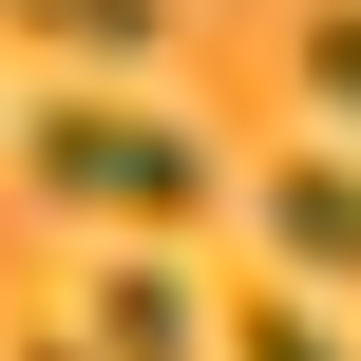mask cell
Wrapping results in <instances>:
<instances>
[{
  "mask_svg": "<svg viewBox=\"0 0 361 361\" xmlns=\"http://www.w3.org/2000/svg\"><path fill=\"white\" fill-rule=\"evenodd\" d=\"M19 361H95V343H57V324H38V343H19Z\"/></svg>",
  "mask_w": 361,
  "mask_h": 361,
  "instance_id": "obj_7",
  "label": "cell"
},
{
  "mask_svg": "<svg viewBox=\"0 0 361 361\" xmlns=\"http://www.w3.org/2000/svg\"><path fill=\"white\" fill-rule=\"evenodd\" d=\"M228 361H343V343H324L305 305H247V324H228Z\"/></svg>",
  "mask_w": 361,
  "mask_h": 361,
  "instance_id": "obj_6",
  "label": "cell"
},
{
  "mask_svg": "<svg viewBox=\"0 0 361 361\" xmlns=\"http://www.w3.org/2000/svg\"><path fill=\"white\" fill-rule=\"evenodd\" d=\"M267 247H286V267H324V286H361V152L267 171Z\"/></svg>",
  "mask_w": 361,
  "mask_h": 361,
  "instance_id": "obj_2",
  "label": "cell"
},
{
  "mask_svg": "<svg viewBox=\"0 0 361 361\" xmlns=\"http://www.w3.org/2000/svg\"><path fill=\"white\" fill-rule=\"evenodd\" d=\"M0 19H38L57 57H152L171 38V0H0Z\"/></svg>",
  "mask_w": 361,
  "mask_h": 361,
  "instance_id": "obj_4",
  "label": "cell"
},
{
  "mask_svg": "<svg viewBox=\"0 0 361 361\" xmlns=\"http://www.w3.org/2000/svg\"><path fill=\"white\" fill-rule=\"evenodd\" d=\"M305 95L361 133V0H324V19H305Z\"/></svg>",
  "mask_w": 361,
  "mask_h": 361,
  "instance_id": "obj_5",
  "label": "cell"
},
{
  "mask_svg": "<svg viewBox=\"0 0 361 361\" xmlns=\"http://www.w3.org/2000/svg\"><path fill=\"white\" fill-rule=\"evenodd\" d=\"M95 361H209L190 267H114V286H95Z\"/></svg>",
  "mask_w": 361,
  "mask_h": 361,
  "instance_id": "obj_3",
  "label": "cell"
},
{
  "mask_svg": "<svg viewBox=\"0 0 361 361\" xmlns=\"http://www.w3.org/2000/svg\"><path fill=\"white\" fill-rule=\"evenodd\" d=\"M19 171H38V209H76V228H190V209H209V133L152 114V95H57V114H19Z\"/></svg>",
  "mask_w": 361,
  "mask_h": 361,
  "instance_id": "obj_1",
  "label": "cell"
}]
</instances>
